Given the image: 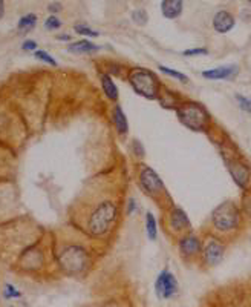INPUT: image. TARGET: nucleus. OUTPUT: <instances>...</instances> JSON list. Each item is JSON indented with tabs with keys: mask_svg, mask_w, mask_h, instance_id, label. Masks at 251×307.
<instances>
[{
	"mask_svg": "<svg viewBox=\"0 0 251 307\" xmlns=\"http://www.w3.org/2000/svg\"><path fill=\"white\" fill-rule=\"evenodd\" d=\"M115 215H117V206L112 203V201H103L100 203L95 211L92 212L89 221H87V228H89V232L92 235H103L109 231L110 224L113 223L115 220Z\"/></svg>",
	"mask_w": 251,
	"mask_h": 307,
	"instance_id": "1",
	"label": "nucleus"
},
{
	"mask_svg": "<svg viewBox=\"0 0 251 307\" xmlns=\"http://www.w3.org/2000/svg\"><path fill=\"white\" fill-rule=\"evenodd\" d=\"M130 83L133 89L146 98H155L158 94V81L147 69H133L130 74Z\"/></svg>",
	"mask_w": 251,
	"mask_h": 307,
	"instance_id": "2",
	"label": "nucleus"
},
{
	"mask_svg": "<svg viewBox=\"0 0 251 307\" xmlns=\"http://www.w3.org/2000/svg\"><path fill=\"white\" fill-rule=\"evenodd\" d=\"M238 223H239V212L232 201H225L213 211V224L216 226V229L227 232L235 229Z\"/></svg>",
	"mask_w": 251,
	"mask_h": 307,
	"instance_id": "3",
	"label": "nucleus"
},
{
	"mask_svg": "<svg viewBox=\"0 0 251 307\" xmlns=\"http://www.w3.org/2000/svg\"><path fill=\"white\" fill-rule=\"evenodd\" d=\"M179 120L182 125H186L187 128L193 129V131H201L206 128L209 115L206 112V109L196 103H189L186 106H182L178 111Z\"/></svg>",
	"mask_w": 251,
	"mask_h": 307,
	"instance_id": "4",
	"label": "nucleus"
},
{
	"mask_svg": "<svg viewBox=\"0 0 251 307\" xmlns=\"http://www.w3.org/2000/svg\"><path fill=\"white\" fill-rule=\"evenodd\" d=\"M86 254L81 248H77V246H72V248H67L61 257H60V263L63 266V269L69 274H78L83 271V268L86 266Z\"/></svg>",
	"mask_w": 251,
	"mask_h": 307,
	"instance_id": "5",
	"label": "nucleus"
},
{
	"mask_svg": "<svg viewBox=\"0 0 251 307\" xmlns=\"http://www.w3.org/2000/svg\"><path fill=\"white\" fill-rule=\"evenodd\" d=\"M155 292H156V297L159 300L163 298H172L176 292H178V283H176V278L173 277L172 272L169 271H163L156 281H155Z\"/></svg>",
	"mask_w": 251,
	"mask_h": 307,
	"instance_id": "6",
	"label": "nucleus"
},
{
	"mask_svg": "<svg viewBox=\"0 0 251 307\" xmlns=\"http://www.w3.org/2000/svg\"><path fill=\"white\" fill-rule=\"evenodd\" d=\"M141 185L144 186V189L149 192V194H156V192H161L163 191V181L159 178V175L150 169V168H144L143 172H141Z\"/></svg>",
	"mask_w": 251,
	"mask_h": 307,
	"instance_id": "7",
	"label": "nucleus"
},
{
	"mask_svg": "<svg viewBox=\"0 0 251 307\" xmlns=\"http://www.w3.org/2000/svg\"><path fill=\"white\" fill-rule=\"evenodd\" d=\"M229 169L235 178V181L241 186V188H247L248 181H250V171L245 165L239 163V161H232L229 163Z\"/></svg>",
	"mask_w": 251,
	"mask_h": 307,
	"instance_id": "8",
	"label": "nucleus"
},
{
	"mask_svg": "<svg viewBox=\"0 0 251 307\" xmlns=\"http://www.w3.org/2000/svg\"><path fill=\"white\" fill-rule=\"evenodd\" d=\"M204 255H206V261H207L209 264L215 266V264L221 263V260H222V257H224V246H222L219 241L212 240V241L206 246Z\"/></svg>",
	"mask_w": 251,
	"mask_h": 307,
	"instance_id": "9",
	"label": "nucleus"
},
{
	"mask_svg": "<svg viewBox=\"0 0 251 307\" xmlns=\"http://www.w3.org/2000/svg\"><path fill=\"white\" fill-rule=\"evenodd\" d=\"M213 26L218 32L225 34L235 26V17L229 11H219L213 18Z\"/></svg>",
	"mask_w": 251,
	"mask_h": 307,
	"instance_id": "10",
	"label": "nucleus"
},
{
	"mask_svg": "<svg viewBox=\"0 0 251 307\" xmlns=\"http://www.w3.org/2000/svg\"><path fill=\"white\" fill-rule=\"evenodd\" d=\"M238 72L236 66H221V68H215L210 71H204L202 75L209 80H227L235 77Z\"/></svg>",
	"mask_w": 251,
	"mask_h": 307,
	"instance_id": "11",
	"label": "nucleus"
},
{
	"mask_svg": "<svg viewBox=\"0 0 251 307\" xmlns=\"http://www.w3.org/2000/svg\"><path fill=\"white\" fill-rule=\"evenodd\" d=\"M163 15L167 18H176L182 12V0H163Z\"/></svg>",
	"mask_w": 251,
	"mask_h": 307,
	"instance_id": "12",
	"label": "nucleus"
},
{
	"mask_svg": "<svg viewBox=\"0 0 251 307\" xmlns=\"http://www.w3.org/2000/svg\"><path fill=\"white\" fill-rule=\"evenodd\" d=\"M98 49L100 48L89 40H78L67 46V51L74 54H92V52H97Z\"/></svg>",
	"mask_w": 251,
	"mask_h": 307,
	"instance_id": "13",
	"label": "nucleus"
},
{
	"mask_svg": "<svg viewBox=\"0 0 251 307\" xmlns=\"http://www.w3.org/2000/svg\"><path fill=\"white\" fill-rule=\"evenodd\" d=\"M170 223H172V228L175 231H182V229H189L190 228V220L189 217L186 215V212L182 209H175L172 212V217H170Z\"/></svg>",
	"mask_w": 251,
	"mask_h": 307,
	"instance_id": "14",
	"label": "nucleus"
},
{
	"mask_svg": "<svg viewBox=\"0 0 251 307\" xmlns=\"http://www.w3.org/2000/svg\"><path fill=\"white\" fill-rule=\"evenodd\" d=\"M179 249L184 255H195L201 251V243L196 237H186L179 243Z\"/></svg>",
	"mask_w": 251,
	"mask_h": 307,
	"instance_id": "15",
	"label": "nucleus"
},
{
	"mask_svg": "<svg viewBox=\"0 0 251 307\" xmlns=\"http://www.w3.org/2000/svg\"><path fill=\"white\" fill-rule=\"evenodd\" d=\"M112 117H113V123H115V126H117V131H118L120 134H127V131H129V123H127L126 114H124V111L121 109L120 105H117V106L113 108Z\"/></svg>",
	"mask_w": 251,
	"mask_h": 307,
	"instance_id": "16",
	"label": "nucleus"
},
{
	"mask_svg": "<svg viewBox=\"0 0 251 307\" xmlns=\"http://www.w3.org/2000/svg\"><path fill=\"white\" fill-rule=\"evenodd\" d=\"M101 86L109 100H112V101L118 100V89H117V85L113 83V80L110 78V75H107V74L101 75Z\"/></svg>",
	"mask_w": 251,
	"mask_h": 307,
	"instance_id": "17",
	"label": "nucleus"
},
{
	"mask_svg": "<svg viewBox=\"0 0 251 307\" xmlns=\"http://www.w3.org/2000/svg\"><path fill=\"white\" fill-rule=\"evenodd\" d=\"M35 25H37V15L35 14H26L18 20L17 28H18L20 32L26 34V32H31L35 28Z\"/></svg>",
	"mask_w": 251,
	"mask_h": 307,
	"instance_id": "18",
	"label": "nucleus"
},
{
	"mask_svg": "<svg viewBox=\"0 0 251 307\" xmlns=\"http://www.w3.org/2000/svg\"><path fill=\"white\" fill-rule=\"evenodd\" d=\"M146 231H147V235H149V240H156V235H158V229H156V220L153 217V214L147 212L146 215Z\"/></svg>",
	"mask_w": 251,
	"mask_h": 307,
	"instance_id": "19",
	"label": "nucleus"
},
{
	"mask_svg": "<svg viewBox=\"0 0 251 307\" xmlns=\"http://www.w3.org/2000/svg\"><path fill=\"white\" fill-rule=\"evenodd\" d=\"M34 57H35L37 60L46 63V65H51V66H57V65H58L57 60H55L49 52H46V51H43V49H37V51L34 52Z\"/></svg>",
	"mask_w": 251,
	"mask_h": 307,
	"instance_id": "20",
	"label": "nucleus"
},
{
	"mask_svg": "<svg viewBox=\"0 0 251 307\" xmlns=\"http://www.w3.org/2000/svg\"><path fill=\"white\" fill-rule=\"evenodd\" d=\"M158 68H159L161 72H164V74H167V75H170V77H175V78H178V80H181V81H184V83L189 81V77H187L186 74L179 72V71H175V69L166 68V66H163V65H159Z\"/></svg>",
	"mask_w": 251,
	"mask_h": 307,
	"instance_id": "21",
	"label": "nucleus"
},
{
	"mask_svg": "<svg viewBox=\"0 0 251 307\" xmlns=\"http://www.w3.org/2000/svg\"><path fill=\"white\" fill-rule=\"evenodd\" d=\"M132 20H133L136 25L144 26V25L147 23V20H149V15H147V12H146L144 9H136V11L132 12Z\"/></svg>",
	"mask_w": 251,
	"mask_h": 307,
	"instance_id": "22",
	"label": "nucleus"
},
{
	"mask_svg": "<svg viewBox=\"0 0 251 307\" xmlns=\"http://www.w3.org/2000/svg\"><path fill=\"white\" fill-rule=\"evenodd\" d=\"M44 28H46L48 31H55V29L61 28V22H60V18H58L57 15H51V17L46 18Z\"/></svg>",
	"mask_w": 251,
	"mask_h": 307,
	"instance_id": "23",
	"label": "nucleus"
},
{
	"mask_svg": "<svg viewBox=\"0 0 251 307\" xmlns=\"http://www.w3.org/2000/svg\"><path fill=\"white\" fill-rule=\"evenodd\" d=\"M74 29H75L77 34H81V35H87V37H98V32L94 31V29H90V28L86 26V25H75Z\"/></svg>",
	"mask_w": 251,
	"mask_h": 307,
	"instance_id": "24",
	"label": "nucleus"
},
{
	"mask_svg": "<svg viewBox=\"0 0 251 307\" xmlns=\"http://www.w3.org/2000/svg\"><path fill=\"white\" fill-rule=\"evenodd\" d=\"M3 297H5L6 300H12V298H20L21 294H20L12 284H6V286H5V291H3Z\"/></svg>",
	"mask_w": 251,
	"mask_h": 307,
	"instance_id": "25",
	"label": "nucleus"
},
{
	"mask_svg": "<svg viewBox=\"0 0 251 307\" xmlns=\"http://www.w3.org/2000/svg\"><path fill=\"white\" fill-rule=\"evenodd\" d=\"M236 98H238V101H239V105H241V108H242L244 111L251 112V100L250 98H247V97H244V95H236Z\"/></svg>",
	"mask_w": 251,
	"mask_h": 307,
	"instance_id": "26",
	"label": "nucleus"
},
{
	"mask_svg": "<svg viewBox=\"0 0 251 307\" xmlns=\"http://www.w3.org/2000/svg\"><path fill=\"white\" fill-rule=\"evenodd\" d=\"M21 49L23 51H26V52H35L37 51V42H34V40H25L23 42V45H21Z\"/></svg>",
	"mask_w": 251,
	"mask_h": 307,
	"instance_id": "27",
	"label": "nucleus"
},
{
	"mask_svg": "<svg viewBox=\"0 0 251 307\" xmlns=\"http://www.w3.org/2000/svg\"><path fill=\"white\" fill-rule=\"evenodd\" d=\"M209 51L206 48H195V49H187L184 51V55L187 57H192V55H202V54H207Z\"/></svg>",
	"mask_w": 251,
	"mask_h": 307,
	"instance_id": "28",
	"label": "nucleus"
},
{
	"mask_svg": "<svg viewBox=\"0 0 251 307\" xmlns=\"http://www.w3.org/2000/svg\"><path fill=\"white\" fill-rule=\"evenodd\" d=\"M133 148H135V151H136V155H143V154H144V149H141L140 141H133Z\"/></svg>",
	"mask_w": 251,
	"mask_h": 307,
	"instance_id": "29",
	"label": "nucleus"
},
{
	"mask_svg": "<svg viewBox=\"0 0 251 307\" xmlns=\"http://www.w3.org/2000/svg\"><path fill=\"white\" fill-rule=\"evenodd\" d=\"M61 9V5L60 3H52L51 6H49V11L51 12H57V11H60Z\"/></svg>",
	"mask_w": 251,
	"mask_h": 307,
	"instance_id": "30",
	"label": "nucleus"
},
{
	"mask_svg": "<svg viewBox=\"0 0 251 307\" xmlns=\"http://www.w3.org/2000/svg\"><path fill=\"white\" fill-rule=\"evenodd\" d=\"M135 208H136V204H135V200H130V201H129V209H127V214H132V212L135 211Z\"/></svg>",
	"mask_w": 251,
	"mask_h": 307,
	"instance_id": "31",
	"label": "nucleus"
},
{
	"mask_svg": "<svg viewBox=\"0 0 251 307\" xmlns=\"http://www.w3.org/2000/svg\"><path fill=\"white\" fill-rule=\"evenodd\" d=\"M3 12H5V2L0 0V18L3 17Z\"/></svg>",
	"mask_w": 251,
	"mask_h": 307,
	"instance_id": "32",
	"label": "nucleus"
},
{
	"mask_svg": "<svg viewBox=\"0 0 251 307\" xmlns=\"http://www.w3.org/2000/svg\"><path fill=\"white\" fill-rule=\"evenodd\" d=\"M60 40H71V35H58Z\"/></svg>",
	"mask_w": 251,
	"mask_h": 307,
	"instance_id": "33",
	"label": "nucleus"
},
{
	"mask_svg": "<svg viewBox=\"0 0 251 307\" xmlns=\"http://www.w3.org/2000/svg\"><path fill=\"white\" fill-rule=\"evenodd\" d=\"M248 2H250V3H251V0H248Z\"/></svg>",
	"mask_w": 251,
	"mask_h": 307,
	"instance_id": "34",
	"label": "nucleus"
}]
</instances>
